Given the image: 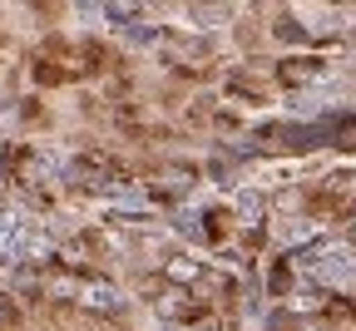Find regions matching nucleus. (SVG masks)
<instances>
[{
	"label": "nucleus",
	"mask_w": 356,
	"mask_h": 331,
	"mask_svg": "<svg viewBox=\"0 0 356 331\" xmlns=\"http://www.w3.org/2000/svg\"><path fill=\"white\" fill-rule=\"evenodd\" d=\"M159 312H163V316H178V321H188V316H193V297H188L184 287H173V292L159 297Z\"/></svg>",
	"instance_id": "20e7f679"
},
{
	"label": "nucleus",
	"mask_w": 356,
	"mask_h": 331,
	"mask_svg": "<svg viewBox=\"0 0 356 331\" xmlns=\"http://www.w3.org/2000/svg\"><path fill=\"white\" fill-rule=\"evenodd\" d=\"M238 213H243V218H257V213H262V198H257V193H243V198H238Z\"/></svg>",
	"instance_id": "6e6552de"
},
{
	"label": "nucleus",
	"mask_w": 356,
	"mask_h": 331,
	"mask_svg": "<svg viewBox=\"0 0 356 331\" xmlns=\"http://www.w3.org/2000/svg\"><path fill=\"white\" fill-rule=\"evenodd\" d=\"M30 243H35V232L25 223V213L10 203V208H0V262H20L30 257Z\"/></svg>",
	"instance_id": "f257e3e1"
},
{
	"label": "nucleus",
	"mask_w": 356,
	"mask_h": 331,
	"mask_svg": "<svg viewBox=\"0 0 356 331\" xmlns=\"http://www.w3.org/2000/svg\"><path fill=\"white\" fill-rule=\"evenodd\" d=\"M129 40H134V45H159V40H163V30H154V25H134V30H129Z\"/></svg>",
	"instance_id": "0eeeda50"
},
{
	"label": "nucleus",
	"mask_w": 356,
	"mask_h": 331,
	"mask_svg": "<svg viewBox=\"0 0 356 331\" xmlns=\"http://www.w3.org/2000/svg\"><path fill=\"white\" fill-rule=\"evenodd\" d=\"M297 331H327V326H322V321H302Z\"/></svg>",
	"instance_id": "1a4fd4ad"
},
{
	"label": "nucleus",
	"mask_w": 356,
	"mask_h": 331,
	"mask_svg": "<svg viewBox=\"0 0 356 331\" xmlns=\"http://www.w3.org/2000/svg\"><path fill=\"white\" fill-rule=\"evenodd\" d=\"M163 272H168V282H178V287H193V282L203 277V262L188 257V252H173V257L163 262Z\"/></svg>",
	"instance_id": "7ed1b4c3"
},
{
	"label": "nucleus",
	"mask_w": 356,
	"mask_h": 331,
	"mask_svg": "<svg viewBox=\"0 0 356 331\" xmlns=\"http://www.w3.org/2000/svg\"><path fill=\"white\" fill-rule=\"evenodd\" d=\"M74 302H79L84 312H119V307H124V292L109 287V282H79V287H74Z\"/></svg>",
	"instance_id": "f03ea898"
},
{
	"label": "nucleus",
	"mask_w": 356,
	"mask_h": 331,
	"mask_svg": "<svg viewBox=\"0 0 356 331\" xmlns=\"http://www.w3.org/2000/svg\"><path fill=\"white\" fill-rule=\"evenodd\" d=\"M282 79L287 84H312V79H322V65L317 60H287L282 65Z\"/></svg>",
	"instance_id": "39448f33"
},
{
	"label": "nucleus",
	"mask_w": 356,
	"mask_h": 331,
	"mask_svg": "<svg viewBox=\"0 0 356 331\" xmlns=\"http://www.w3.org/2000/svg\"><path fill=\"white\" fill-rule=\"evenodd\" d=\"M104 15H109L114 25H129V30H134V25L144 20V6H139V0H114V6H104Z\"/></svg>",
	"instance_id": "423d86ee"
}]
</instances>
